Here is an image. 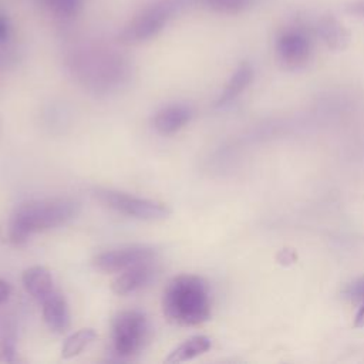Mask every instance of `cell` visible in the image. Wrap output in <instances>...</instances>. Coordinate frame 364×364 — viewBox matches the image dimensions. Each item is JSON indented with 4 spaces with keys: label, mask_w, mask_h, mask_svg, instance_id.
<instances>
[{
    "label": "cell",
    "mask_w": 364,
    "mask_h": 364,
    "mask_svg": "<svg viewBox=\"0 0 364 364\" xmlns=\"http://www.w3.org/2000/svg\"><path fill=\"white\" fill-rule=\"evenodd\" d=\"M68 71L95 91L121 87L132 75V61L121 51L101 43L73 44L64 55Z\"/></svg>",
    "instance_id": "1"
},
{
    "label": "cell",
    "mask_w": 364,
    "mask_h": 364,
    "mask_svg": "<svg viewBox=\"0 0 364 364\" xmlns=\"http://www.w3.org/2000/svg\"><path fill=\"white\" fill-rule=\"evenodd\" d=\"M80 210V202L68 196L34 199L20 203L10 218V240L14 245H23L33 233L68 223Z\"/></svg>",
    "instance_id": "2"
},
{
    "label": "cell",
    "mask_w": 364,
    "mask_h": 364,
    "mask_svg": "<svg viewBox=\"0 0 364 364\" xmlns=\"http://www.w3.org/2000/svg\"><path fill=\"white\" fill-rule=\"evenodd\" d=\"M164 316L178 326H198L210 316V297L206 282L195 274L173 277L162 294Z\"/></svg>",
    "instance_id": "3"
},
{
    "label": "cell",
    "mask_w": 364,
    "mask_h": 364,
    "mask_svg": "<svg viewBox=\"0 0 364 364\" xmlns=\"http://www.w3.org/2000/svg\"><path fill=\"white\" fill-rule=\"evenodd\" d=\"M189 7H192L189 0H151L122 26L117 40L124 46L146 43L161 34L181 11Z\"/></svg>",
    "instance_id": "4"
},
{
    "label": "cell",
    "mask_w": 364,
    "mask_h": 364,
    "mask_svg": "<svg viewBox=\"0 0 364 364\" xmlns=\"http://www.w3.org/2000/svg\"><path fill=\"white\" fill-rule=\"evenodd\" d=\"M94 195L107 208L134 219L156 222L171 216V208L166 203L155 199L141 198L107 188H97Z\"/></svg>",
    "instance_id": "5"
},
{
    "label": "cell",
    "mask_w": 364,
    "mask_h": 364,
    "mask_svg": "<svg viewBox=\"0 0 364 364\" xmlns=\"http://www.w3.org/2000/svg\"><path fill=\"white\" fill-rule=\"evenodd\" d=\"M112 347L119 357L136 354L149 336V323L139 310H122L117 313L111 324Z\"/></svg>",
    "instance_id": "6"
},
{
    "label": "cell",
    "mask_w": 364,
    "mask_h": 364,
    "mask_svg": "<svg viewBox=\"0 0 364 364\" xmlns=\"http://www.w3.org/2000/svg\"><path fill=\"white\" fill-rule=\"evenodd\" d=\"M274 51L282 67L287 70L306 67L313 55L310 28L299 23L284 26L276 36Z\"/></svg>",
    "instance_id": "7"
},
{
    "label": "cell",
    "mask_w": 364,
    "mask_h": 364,
    "mask_svg": "<svg viewBox=\"0 0 364 364\" xmlns=\"http://www.w3.org/2000/svg\"><path fill=\"white\" fill-rule=\"evenodd\" d=\"M156 249L149 245H129L98 253L92 259V266L104 273H117L132 266L154 262Z\"/></svg>",
    "instance_id": "8"
},
{
    "label": "cell",
    "mask_w": 364,
    "mask_h": 364,
    "mask_svg": "<svg viewBox=\"0 0 364 364\" xmlns=\"http://www.w3.org/2000/svg\"><path fill=\"white\" fill-rule=\"evenodd\" d=\"M193 109L188 104H169L158 109L152 117V127L162 135H171L191 122Z\"/></svg>",
    "instance_id": "9"
},
{
    "label": "cell",
    "mask_w": 364,
    "mask_h": 364,
    "mask_svg": "<svg viewBox=\"0 0 364 364\" xmlns=\"http://www.w3.org/2000/svg\"><path fill=\"white\" fill-rule=\"evenodd\" d=\"M154 274H155V267L152 262L141 263L127 270H122L121 274L112 280L111 289L118 296H127L146 286L154 277Z\"/></svg>",
    "instance_id": "10"
},
{
    "label": "cell",
    "mask_w": 364,
    "mask_h": 364,
    "mask_svg": "<svg viewBox=\"0 0 364 364\" xmlns=\"http://www.w3.org/2000/svg\"><path fill=\"white\" fill-rule=\"evenodd\" d=\"M43 318L47 327L61 334L70 327V310L64 294L54 289L43 301Z\"/></svg>",
    "instance_id": "11"
},
{
    "label": "cell",
    "mask_w": 364,
    "mask_h": 364,
    "mask_svg": "<svg viewBox=\"0 0 364 364\" xmlns=\"http://www.w3.org/2000/svg\"><path fill=\"white\" fill-rule=\"evenodd\" d=\"M316 36L331 50H343L350 43V33L331 14H324L314 24Z\"/></svg>",
    "instance_id": "12"
},
{
    "label": "cell",
    "mask_w": 364,
    "mask_h": 364,
    "mask_svg": "<svg viewBox=\"0 0 364 364\" xmlns=\"http://www.w3.org/2000/svg\"><path fill=\"white\" fill-rule=\"evenodd\" d=\"M21 282L26 291L38 303H41L55 287L53 276L44 266H30L21 274Z\"/></svg>",
    "instance_id": "13"
},
{
    "label": "cell",
    "mask_w": 364,
    "mask_h": 364,
    "mask_svg": "<svg viewBox=\"0 0 364 364\" xmlns=\"http://www.w3.org/2000/svg\"><path fill=\"white\" fill-rule=\"evenodd\" d=\"M252 78H253L252 65L249 63H242L235 70V73L230 75L229 81L226 82V85L223 87L222 92H220V95L216 98L215 105L216 107H223V105H228L229 102H232L250 84Z\"/></svg>",
    "instance_id": "14"
},
{
    "label": "cell",
    "mask_w": 364,
    "mask_h": 364,
    "mask_svg": "<svg viewBox=\"0 0 364 364\" xmlns=\"http://www.w3.org/2000/svg\"><path fill=\"white\" fill-rule=\"evenodd\" d=\"M212 347V340L208 336H192L182 341L176 348H173L169 355L165 358V363L169 364H176V363H183L189 361L198 355L205 354L209 351Z\"/></svg>",
    "instance_id": "15"
},
{
    "label": "cell",
    "mask_w": 364,
    "mask_h": 364,
    "mask_svg": "<svg viewBox=\"0 0 364 364\" xmlns=\"http://www.w3.org/2000/svg\"><path fill=\"white\" fill-rule=\"evenodd\" d=\"M191 6H196L218 14H240L257 6L262 0H189Z\"/></svg>",
    "instance_id": "16"
},
{
    "label": "cell",
    "mask_w": 364,
    "mask_h": 364,
    "mask_svg": "<svg viewBox=\"0 0 364 364\" xmlns=\"http://www.w3.org/2000/svg\"><path fill=\"white\" fill-rule=\"evenodd\" d=\"M97 338V333L91 327H84L73 334H70L61 347V357L68 360L81 354L90 344H92Z\"/></svg>",
    "instance_id": "17"
},
{
    "label": "cell",
    "mask_w": 364,
    "mask_h": 364,
    "mask_svg": "<svg viewBox=\"0 0 364 364\" xmlns=\"http://www.w3.org/2000/svg\"><path fill=\"white\" fill-rule=\"evenodd\" d=\"M17 361L16 338L13 333L3 330L0 333V363H14Z\"/></svg>",
    "instance_id": "18"
},
{
    "label": "cell",
    "mask_w": 364,
    "mask_h": 364,
    "mask_svg": "<svg viewBox=\"0 0 364 364\" xmlns=\"http://www.w3.org/2000/svg\"><path fill=\"white\" fill-rule=\"evenodd\" d=\"M20 60L18 48L7 44H0V71L13 67Z\"/></svg>",
    "instance_id": "19"
},
{
    "label": "cell",
    "mask_w": 364,
    "mask_h": 364,
    "mask_svg": "<svg viewBox=\"0 0 364 364\" xmlns=\"http://www.w3.org/2000/svg\"><path fill=\"white\" fill-rule=\"evenodd\" d=\"M13 34V24L10 17L0 10V44L10 43Z\"/></svg>",
    "instance_id": "20"
},
{
    "label": "cell",
    "mask_w": 364,
    "mask_h": 364,
    "mask_svg": "<svg viewBox=\"0 0 364 364\" xmlns=\"http://www.w3.org/2000/svg\"><path fill=\"white\" fill-rule=\"evenodd\" d=\"M344 293L350 299H355V300L364 299V277H360L353 283H350Z\"/></svg>",
    "instance_id": "21"
},
{
    "label": "cell",
    "mask_w": 364,
    "mask_h": 364,
    "mask_svg": "<svg viewBox=\"0 0 364 364\" xmlns=\"http://www.w3.org/2000/svg\"><path fill=\"white\" fill-rule=\"evenodd\" d=\"M347 11L364 18V0H354L347 6Z\"/></svg>",
    "instance_id": "22"
},
{
    "label": "cell",
    "mask_w": 364,
    "mask_h": 364,
    "mask_svg": "<svg viewBox=\"0 0 364 364\" xmlns=\"http://www.w3.org/2000/svg\"><path fill=\"white\" fill-rule=\"evenodd\" d=\"M11 294V286L4 279H0V304L7 301V299Z\"/></svg>",
    "instance_id": "23"
},
{
    "label": "cell",
    "mask_w": 364,
    "mask_h": 364,
    "mask_svg": "<svg viewBox=\"0 0 364 364\" xmlns=\"http://www.w3.org/2000/svg\"><path fill=\"white\" fill-rule=\"evenodd\" d=\"M354 327H364V304L360 307L354 317Z\"/></svg>",
    "instance_id": "24"
},
{
    "label": "cell",
    "mask_w": 364,
    "mask_h": 364,
    "mask_svg": "<svg viewBox=\"0 0 364 364\" xmlns=\"http://www.w3.org/2000/svg\"><path fill=\"white\" fill-rule=\"evenodd\" d=\"M36 1H38V0H36Z\"/></svg>",
    "instance_id": "25"
}]
</instances>
